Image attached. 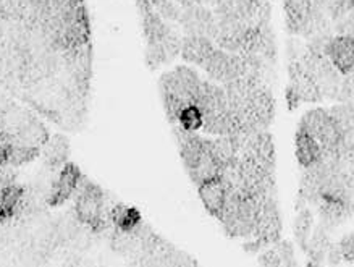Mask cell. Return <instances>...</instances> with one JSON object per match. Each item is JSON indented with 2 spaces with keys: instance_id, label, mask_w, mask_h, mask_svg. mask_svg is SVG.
Wrapping results in <instances>:
<instances>
[{
  "instance_id": "3",
  "label": "cell",
  "mask_w": 354,
  "mask_h": 267,
  "mask_svg": "<svg viewBox=\"0 0 354 267\" xmlns=\"http://www.w3.org/2000/svg\"><path fill=\"white\" fill-rule=\"evenodd\" d=\"M301 130L309 133L320 146V159L319 160H338L339 145L342 138L337 123L330 116L327 109H313L301 117L298 125Z\"/></svg>"
},
{
  "instance_id": "6",
  "label": "cell",
  "mask_w": 354,
  "mask_h": 267,
  "mask_svg": "<svg viewBox=\"0 0 354 267\" xmlns=\"http://www.w3.org/2000/svg\"><path fill=\"white\" fill-rule=\"evenodd\" d=\"M176 26L185 33V36H203L212 41L217 35V18L205 6L183 8Z\"/></svg>"
},
{
  "instance_id": "16",
  "label": "cell",
  "mask_w": 354,
  "mask_h": 267,
  "mask_svg": "<svg viewBox=\"0 0 354 267\" xmlns=\"http://www.w3.org/2000/svg\"><path fill=\"white\" fill-rule=\"evenodd\" d=\"M141 216L136 209L130 206H125V204L118 203L117 206L112 209L110 212V223L117 228V230H131L135 228L138 223H141Z\"/></svg>"
},
{
  "instance_id": "21",
  "label": "cell",
  "mask_w": 354,
  "mask_h": 267,
  "mask_svg": "<svg viewBox=\"0 0 354 267\" xmlns=\"http://www.w3.org/2000/svg\"><path fill=\"white\" fill-rule=\"evenodd\" d=\"M338 246L339 251H342L343 261L354 264V233H349V235L343 237V240L338 243Z\"/></svg>"
},
{
  "instance_id": "2",
  "label": "cell",
  "mask_w": 354,
  "mask_h": 267,
  "mask_svg": "<svg viewBox=\"0 0 354 267\" xmlns=\"http://www.w3.org/2000/svg\"><path fill=\"white\" fill-rule=\"evenodd\" d=\"M306 46L304 41L291 37L288 41V86H286V102L290 109H296L303 104L322 101V94L317 83L301 64L299 54Z\"/></svg>"
},
{
  "instance_id": "13",
  "label": "cell",
  "mask_w": 354,
  "mask_h": 267,
  "mask_svg": "<svg viewBox=\"0 0 354 267\" xmlns=\"http://www.w3.org/2000/svg\"><path fill=\"white\" fill-rule=\"evenodd\" d=\"M41 151L46 159V165L52 170L59 172L62 167L66 164L70 146L65 136L55 135V136H49V140L46 141V145Z\"/></svg>"
},
{
  "instance_id": "18",
  "label": "cell",
  "mask_w": 354,
  "mask_h": 267,
  "mask_svg": "<svg viewBox=\"0 0 354 267\" xmlns=\"http://www.w3.org/2000/svg\"><path fill=\"white\" fill-rule=\"evenodd\" d=\"M203 123H204V116L203 112H201V109L196 106V104H189V106H186L183 111L180 112V116L176 118L174 125H178L186 131L198 133L201 131V128H203Z\"/></svg>"
},
{
  "instance_id": "24",
  "label": "cell",
  "mask_w": 354,
  "mask_h": 267,
  "mask_svg": "<svg viewBox=\"0 0 354 267\" xmlns=\"http://www.w3.org/2000/svg\"><path fill=\"white\" fill-rule=\"evenodd\" d=\"M176 3L181 8H191V7H196V6H203V0H175Z\"/></svg>"
},
{
  "instance_id": "12",
  "label": "cell",
  "mask_w": 354,
  "mask_h": 267,
  "mask_svg": "<svg viewBox=\"0 0 354 267\" xmlns=\"http://www.w3.org/2000/svg\"><path fill=\"white\" fill-rule=\"evenodd\" d=\"M295 151H296V159H298L299 165L303 167V169L314 165L315 162L320 159L319 142L315 141L309 133L301 130L299 127L295 135Z\"/></svg>"
},
{
  "instance_id": "20",
  "label": "cell",
  "mask_w": 354,
  "mask_h": 267,
  "mask_svg": "<svg viewBox=\"0 0 354 267\" xmlns=\"http://www.w3.org/2000/svg\"><path fill=\"white\" fill-rule=\"evenodd\" d=\"M277 252H279L283 267H298V261H296V256H295V248L290 241L279 243V246H277Z\"/></svg>"
},
{
  "instance_id": "25",
  "label": "cell",
  "mask_w": 354,
  "mask_h": 267,
  "mask_svg": "<svg viewBox=\"0 0 354 267\" xmlns=\"http://www.w3.org/2000/svg\"><path fill=\"white\" fill-rule=\"evenodd\" d=\"M227 2V0H203V6H205V7H209L210 10H215V8L217 7H220V6H223V3Z\"/></svg>"
},
{
  "instance_id": "5",
  "label": "cell",
  "mask_w": 354,
  "mask_h": 267,
  "mask_svg": "<svg viewBox=\"0 0 354 267\" xmlns=\"http://www.w3.org/2000/svg\"><path fill=\"white\" fill-rule=\"evenodd\" d=\"M203 70L209 75L210 81L220 86L240 78L246 73V64L241 55L230 54L222 49H215L210 59L205 62Z\"/></svg>"
},
{
  "instance_id": "17",
  "label": "cell",
  "mask_w": 354,
  "mask_h": 267,
  "mask_svg": "<svg viewBox=\"0 0 354 267\" xmlns=\"http://www.w3.org/2000/svg\"><path fill=\"white\" fill-rule=\"evenodd\" d=\"M313 225H314V216L313 212H310V209L309 208L299 209L293 225V232L301 250L306 251V248H308V241L310 238V233H313Z\"/></svg>"
},
{
  "instance_id": "9",
  "label": "cell",
  "mask_w": 354,
  "mask_h": 267,
  "mask_svg": "<svg viewBox=\"0 0 354 267\" xmlns=\"http://www.w3.org/2000/svg\"><path fill=\"white\" fill-rule=\"evenodd\" d=\"M217 49L209 37L203 36H185L183 44H181V59L188 64L198 65L203 68L205 62L210 59L214 50Z\"/></svg>"
},
{
  "instance_id": "11",
  "label": "cell",
  "mask_w": 354,
  "mask_h": 267,
  "mask_svg": "<svg viewBox=\"0 0 354 267\" xmlns=\"http://www.w3.org/2000/svg\"><path fill=\"white\" fill-rule=\"evenodd\" d=\"M319 209V223L327 228L328 232H332L333 228L339 227V223H343L349 217V209L346 203L339 201V199H330L322 198L317 204Z\"/></svg>"
},
{
  "instance_id": "14",
  "label": "cell",
  "mask_w": 354,
  "mask_h": 267,
  "mask_svg": "<svg viewBox=\"0 0 354 267\" xmlns=\"http://www.w3.org/2000/svg\"><path fill=\"white\" fill-rule=\"evenodd\" d=\"M23 196H25V188L18 185H8V187L0 188V222L12 221L20 212Z\"/></svg>"
},
{
  "instance_id": "7",
  "label": "cell",
  "mask_w": 354,
  "mask_h": 267,
  "mask_svg": "<svg viewBox=\"0 0 354 267\" xmlns=\"http://www.w3.org/2000/svg\"><path fill=\"white\" fill-rule=\"evenodd\" d=\"M81 180H83V175L78 167L73 164H65L57 172L54 185H52L50 206H62L65 201H68L78 192Z\"/></svg>"
},
{
  "instance_id": "1",
  "label": "cell",
  "mask_w": 354,
  "mask_h": 267,
  "mask_svg": "<svg viewBox=\"0 0 354 267\" xmlns=\"http://www.w3.org/2000/svg\"><path fill=\"white\" fill-rule=\"evenodd\" d=\"M203 80L194 70L188 66H178V68L167 71L160 76L159 91L160 99L164 104L165 116L170 123H175L180 112L189 104H196Z\"/></svg>"
},
{
  "instance_id": "15",
  "label": "cell",
  "mask_w": 354,
  "mask_h": 267,
  "mask_svg": "<svg viewBox=\"0 0 354 267\" xmlns=\"http://www.w3.org/2000/svg\"><path fill=\"white\" fill-rule=\"evenodd\" d=\"M330 245H332V241H330V232L319 223V225L314 228V232L310 233L306 252H308L310 261H313L314 264H322L325 261V256H327Z\"/></svg>"
},
{
  "instance_id": "23",
  "label": "cell",
  "mask_w": 354,
  "mask_h": 267,
  "mask_svg": "<svg viewBox=\"0 0 354 267\" xmlns=\"http://www.w3.org/2000/svg\"><path fill=\"white\" fill-rule=\"evenodd\" d=\"M325 261L328 262V264L332 266H338L339 262L343 261V256H342V251H339V246L335 245V243H332L328 248L327 251V256H325Z\"/></svg>"
},
{
  "instance_id": "8",
  "label": "cell",
  "mask_w": 354,
  "mask_h": 267,
  "mask_svg": "<svg viewBox=\"0 0 354 267\" xmlns=\"http://www.w3.org/2000/svg\"><path fill=\"white\" fill-rule=\"evenodd\" d=\"M325 55L342 75L354 70V39L348 36L335 35L325 47Z\"/></svg>"
},
{
  "instance_id": "10",
  "label": "cell",
  "mask_w": 354,
  "mask_h": 267,
  "mask_svg": "<svg viewBox=\"0 0 354 267\" xmlns=\"http://www.w3.org/2000/svg\"><path fill=\"white\" fill-rule=\"evenodd\" d=\"M228 190L225 187L220 176L217 178L209 180L199 185V198L203 201L204 208L207 209V212L212 214L214 217H218L222 212L223 204L227 201Z\"/></svg>"
},
{
  "instance_id": "26",
  "label": "cell",
  "mask_w": 354,
  "mask_h": 267,
  "mask_svg": "<svg viewBox=\"0 0 354 267\" xmlns=\"http://www.w3.org/2000/svg\"><path fill=\"white\" fill-rule=\"evenodd\" d=\"M264 2H270V0H264Z\"/></svg>"
},
{
  "instance_id": "4",
  "label": "cell",
  "mask_w": 354,
  "mask_h": 267,
  "mask_svg": "<svg viewBox=\"0 0 354 267\" xmlns=\"http://www.w3.org/2000/svg\"><path fill=\"white\" fill-rule=\"evenodd\" d=\"M299 60L306 71L317 83L322 99H337L338 101L343 75L332 65L325 52L313 50L308 46H304L303 52L299 54Z\"/></svg>"
},
{
  "instance_id": "22",
  "label": "cell",
  "mask_w": 354,
  "mask_h": 267,
  "mask_svg": "<svg viewBox=\"0 0 354 267\" xmlns=\"http://www.w3.org/2000/svg\"><path fill=\"white\" fill-rule=\"evenodd\" d=\"M259 262L262 267H283L277 250H269V251L262 252V255L259 256Z\"/></svg>"
},
{
  "instance_id": "19",
  "label": "cell",
  "mask_w": 354,
  "mask_h": 267,
  "mask_svg": "<svg viewBox=\"0 0 354 267\" xmlns=\"http://www.w3.org/2000/svg\"><path fill=\"white\" fill-rule=\"evenodd\" d=\"M338 101H342L343 104L354 102V70L349 71L348 75H343Z\"/></svg>"
}]
</instances>
